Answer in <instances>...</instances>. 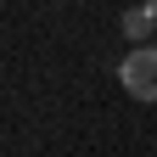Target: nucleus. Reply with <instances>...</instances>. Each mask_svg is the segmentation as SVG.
Instances as JSON below:
<instances>
[{
  "instance_id": "obj_3",
  "label": "nucleus",
  "mask_w": 157,
  "mask_h": 157,
  "mask_svg": "<svg viewBox=\"0 0 157 157\" xmlns=\"http://www.w3.org/2000/svg\"><path fill=\"white\" fill-rule=\"evenodd\" d=\"M140 6H146V11H151V17H157V0H140Z\"/></svg>"
},
{
  "instance_id": "obj_2",
  "label": "nucleus",
  "mask_w": 157,
  "mask_h": 157,
  "mask_svg": "<svg viewBox=\"0 0 157 157\" xmlns=\"http://www.w3.org/2000/svg\"><path fill=\"white\" fill-rule=\"evenodd\" d=\"M118 23H124V34L135 39V45H151V28H157V17H151L146 6H129L124 17H118Z\"/></svg>"
},
{
  "instance_id": "obj_1",
  "label": "nucleus",
  "mask_w": 157,
  "mask_h": 157,
  "mask_svg": "<svg viewBox=\"0 0 157 157\" xmlns=\"http://www.w3.org/2000/svg\"><path fill=\"white\" fill-rule=\"evenodd\" d=\"M118 78L135 101H157V45H135L124 62H118Z\"/></svg>"
}]
</instances>
